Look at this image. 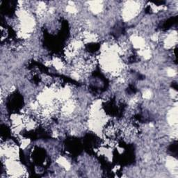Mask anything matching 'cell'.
<instances>
[{"mask_svg": "<svg viewBox=\"0 0 178 178\" xmlns=\"http://www.w3.org/2000/svg\"><path fill=\"white\" fill-rule=\"evenodd\" d=\"M163 43L166 48L170 49L177 43V33L173 32L167 35L163 40Z\"/></svg>", "mask_w": 178, "mask_h": 178, "instance_id": "2", "label": "cell"}, {"mask_svg": "<svg viewBox=\"0 0 178 178\" xmlns=\"http://www.w3.org/2000/svg\"><path fill=\"white\" fill-rule=\"evenodd\" d=\"M142 97H143V98L146 99H150L151 97H152V92H151L150 90H146V91L143 92Z\"/></svg>", "mask_w": 178, "mask_h": 178, "instance_id": "3", "label": "cell"}, {"mask_svg": "<svg viewBox=\"0 0 178 178\" xmlns=\"http://www.w3.org/2000/svg\"><path fill=\"white\" fill-rule=\"evenodd\" d=\"M141 8L138 2H126L123 6L122 16L125 20L128 21L138 15Z\"/></svg>", "mask_w": 178, "mask_h": 178, "instance_id": "1", "label": "cell"}, {"mask_svg": "<svg viewBox=\"0 0 178 178\" xmlns=\"http://www.w3.org/2000/svg\"><path fill=\"white\" fill-rule=\"evenodd\" d=\"M167 75L169 76V77H174V76L176 75V72H175L173 69L170 68V69H168L167 71Z\"/></svg>", "mask_w": 178, "mask_h": 178, "instance_id": "4", "label": "cell"}]
</instances>
